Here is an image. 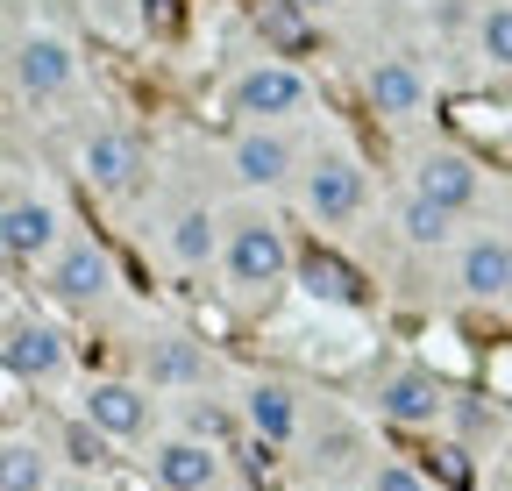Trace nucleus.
Returning a JSON list of instances; mask_svg holds the SVG:
<instances>
[{
  "mask_svg": "<svg viewBox=\"0 0 512 491\" xmlns=\"http://www.w3.org/2000/svg\"><path fill=\"white\" fill-rule=\"evenodd\" d=\"M413 193H427V200H441V207H470L477 200V164L463 157V150H427L420 157V171H413Z\"/></svg>",
  "mask_w": 512,
  "mask_h": 491,
  "instance_id": "15",
  "label": "nucleus"
},
{
  "mask_svg": "<svg viewBox=\"0 0 512 491\" xmlns=\"http://www.w3.org/2000/svg\"><path fill=\"white\" fill-rule=\"evenodd\" d=\"M143 15H157V22H164V15H171V0H143Z\"/></svg>",
  "mask_w": 512,
  "mask_h": 491,
  "instance_id": "28",
  "label": "nucleus"
},
{
  "mask_svg": "<svg viewBox=\"0 0 512 491\" xmlns=\"http://www.w3.org/2000/svg\"><path fill=\"white\" fill-rule=\"evenodd\" d=\"M363 193H370V178H363L356 157H313L306 186H299L306 214L328 221V228H335V221H356V214H363Z\"/></svg>",
  "mask_w": 512,
  "mask_h": 491,
  "instance_id": "2",
  "label": "nucleus"
},
{
  "mask_svg": "<svg viewBox=\"0 0 512 491\" xmlns=\"http://www.w3.org/2000/svg\"><path fill=\"white\" fill-rule=\"evenodd\" d=\"M0 363H8L15 378H57V371H64V335H57L50 321L22 314V321L0 328Z\"/></svg>",
  "mask_w": 512,
  "mask_h": 491,
  "instance_id": "8",
  "label": "nucleus"
},
{
  "mask_svg": "<svg viewBox=\"0 0 512 491\" xmlns=\"http://www.w3.org/2000/svg\"><path fill=\"white\" fill-rule=\"evenodd\" d=\"M107 442H114V435H100V427L79 413L72 427H64V463H79V470H100V463H107Z\"/></svg>",
  "mask_w": 512,
  "mask_h": 491,
  "instance_id": "23",
  "label": "nucleus"
},
{
  "mask_svg": "<svg viewBox=\"0 0 512 491\" xmlns=\"http://www.w3.org/2000/svg\"><path fill=\"white\" fill-rule=\"evenodd\" d=\"M228 107H235L242 121H285V114L306 107V79H299L292 65H249V72L228 86Z\"/></svg>",
  "mask_w": 512,
  "mask_h": 491,
  "instance_id": "4",
  "label": "nucleus"
},
{
  "mask_svg": "<svg viewBox=\"0 0 512 491\" xmlns=\"http://www.w3.org/2000/svg\"><path fill=\"white\" fill-rule=\"evenodd\" d=\"M242 420H249V435H256V442H271V449L299 435V406H292V392L271 385V378H256V385L242 392Z\"/></svg>",
  "mask_w": 512,
  "mask_h": 491,
  "instance_id": "16",
  "label": "nucleus"
},
{
  "mask_svg": "<svg viewBox=\"0 0 512 491\" xmlns=\"http://www.w3.org/2000/svg\"><path fill=\"white\" fill-rule=\"evenodd\" d=\"M150 385H207V349L192 335H157L150 342Z\"/></svg>",
  "mask_w": 512,
  "mask_h": 491,
  "instance_id": "19",
  "label": "nucleus"
},
{
  "mask_svg": "<svg viewBox=\"0 0 512 491\" xmlns=\"http://www.w3.org/2000/svg\"><path fill=\"white\" fill-rule=\"evenodd\" d=\"M306 15L313 8H299V0H271V8H264V36L285 43V50H299L306 43Z\"/></svg>",
  "mask_w": 512,
  "mask_h": 491,
  "instance_id": "24",
  "label": "nucleus"
},
{
  "mask_svg": "<svg viewBox=\"0 0 512 491\" xmlns=\"http://www.w3.org/2000/svg\"><path fill=\"white\" fill-rule=\"evenodd\" d=\"M370 107L392 114V121H413L427 107V79H420L413 57H377L370 65Z\"/></svg>",
  "mask_w": 512,
  "mask_h": 491,
  "instance_id": "13",
  "label": "nucleus"
},
{
  "mask_svg": "<svg viewBox=\"0 0 512 491\" xmlns=\"http://www.w3.org/2000/svg\"><path fill=\"white\" fill-rule=\"evenodd\" d=\"M441 477H448V484H470V463H463V449H441Z\"/></svg>",
  "mask_w": 512,
  "mask_h": 491,
  "instance_id": "27",
  "label": "nucleus"
},
{
  "mask_svg": "<svg viewBox=\"0 0 512 491\" xmlns=\"http://www.w3.org/2000/svg\"><path fill=\"white\" fill-rule=\"evenodd\" d=\"M0 491H50V456L36 442H0Z\"/></svg>",
  "mask_w": 512,
  "mask_h": 491,
  "instance_id": "21",
  "label": "nucleus"
},
{
  "mask_svg": "<svg viewBox=\"0 0 512 491\" xmlns=\"http://www.w3.org/2000/svg\"><path fill=\"white\" fill-rule=\"evenodd\" d=\"M72 79H79L72 43H57V36H22V43H15V86H22L29 100H57Z\"/></svg>",
  "mask_w": 512,
  "mask_h": 491,
  "instance_id": "7",
  "label": "nucleus"
},
{
  "mask_svg": "<svg viewBox=\"0 0 512 491\" xmlns=\"http://www.w3.org/2000/svg\"><path fill=\"white\" fill-rule=\"evenodd\" d=\"M456 285L470 299H505L512 292V242L505 235H477L470 250L456 257Z\"/></svg>",
  "mask_w": 512,
  "mask_h": 491,
  "instance_id": "14",
  "label": "nucleus"
},
{
  "mask_svg": "<svg viewBox=\"0 0 512 491\" xmlns=\"http://www.w3.org/2000/svg\"><path fill=\"white\" fill-rule=\"evenodd\" d=\"M164 242H171V257H178V264L200 271V264H214V257H221V242H228V235H221L214 207H185V214L171 221V235H164Z\"/></svg>",
  "mask_w": 512,
  "mask_h": 491,
  "instance_id": "18",
  "label": "nucleus"
},
{
  "mask_svg": "<svg viewBox=\"0 0 512 491\" xmlns=\"http://www.w3.org/2000/svg\"><path fill=\"white\" fill-rule=\"evenodd\" d=\"M377 413L399 427H434L448 413V392L434 385V371H392V378H377Z\"/></svg>",
  "mask_w": 512,
  "mask_h": 491,
  "instance_id": "11",
  "label": "nucleus"
},
{
  "mask_svg": "<svg viewBox=\"0 0 512 491\" xmlns=\"http://www.w3.org/2000/svg\"><path fill=\"white\" fill-rule=\"evenodd\" d=\"M64 221H57V207L50 200H8L0 207V250L8 257H22V264H36V257H57V235Z\"/></svg>",
  "mask_w": 512,
  "mask_h": 491,
  "instance_id": "10",
  "label": "nucleus"
},
{
  "mask_svg": "<svg viewBox=\"0 0 512 491\" xmlns=\"http://www.w3.org/2000/svg\"><path fill=\"white\" fill-rule=\"evenodd\" d=\"M477 50H484V65L512 72V0H498V8L477 15Z\"/></svg>",
  "mask_w": 512,
  "mask_h": 491,
  "instance_id": "22",
  "label": "nucleus"
},
{
  "mask_svg": "<svg viewBox=\"0 0 512 491\" xmlns=\"http://www.w3.org/2000/svg\"><path fill=\"white\" fill-rule=\"evenodd\" d=\"M299 8H335V0H299Z\"/></svg>",
  "mask_w": 512,
  "mask_h": 491,
  "instance_id": "30",
  "label": "nucleus"
},
{
  "mask_svg": "<svg viewBox=\"0 0 512 491\" xmlns=\"http://www.w3.org/2000/svg\"><path fill=\"white\" fill-rule=\"evenodd\" d=\"M228 164H235V178H242L249 193H271V186H285V178H292L299 150L271 129V121H249V129L235 136V150H228Z\"/></svg>",
  "mask_w": 512,
  "mask_h": 491,
  "instance_id": "6",
  "label": "nucleus"
},
{
  "mask_svg": "<svg viewBox=\"0 0 512 491\" xmlns=\"http://www.w3.org/2000/svg\"><path fill=\"white\" fill-rule=\"evenodd\" d=\"M192 435H200V442H228V435H235V413H221V406H192Z\"/></svg>",
  "mask_w": 512,
  "mask_h": 491,
  "instance_id": "26",
  "label": "nucleus"
},
{
  "mask_svg": "<svg viewBox=\"0 0 512 491\" xmlns=\"http://www.w3.org/2000/svg\"><path fill=\"white\" fill-rule=\"evenodd\" d=\"M221 264H228L235 299H271V292L299 271V257L285 250V228H278V221H264V214H249V221H235V228H228Z\"/></svg>",
  "mask_w": 512,
  "mask_h": 491,
  "instance_id": "1",
  "label": "nucleus"
},
{
  "mask_svg": "<svg viewBox=\"0 0 512 491\" xmlns=\"http://www.w3.org/2000/svg\"><path fill=\"white\" fill-rule=\"evenodd\" d=\"M370 491H427V477H420L413 463H377V477H370Z\"/></svg>",
  "mask_w": 512,
  "mask_h": 491,
  "instance_id": "25",
  "label": "nucleus"
},
{
  "mask_svg": "<svg viewBox=\"0 0 512 491\" xmlns=\"http://www.w3.org/2000/svg\"><path fill=\"white\" fill-rule=\"evenodd\" d=\"M86 420L114 442H136L150 427V392L128 385V378H100V385H86Z\"/></svg>",
  "mask_w": 512,
  "mask_h": 491,
  "instance_id": "9",
  "label": "nucleus"
},
{
  "mask_svg": "<svg viewBox=\"0 0 512 491\" xmlns=\"http://www.w3.org/2000/svg\"><path fill=\"white\" fill-rule=\"evenodd\" d=\"M107 285H114V257L100 250L93 235L57 242V257H50V292H57L64 306H93V299H107Z\"/></svg>",
  "mask_w": 512,
  "mask_h": 491,
  "instance_id": "3",
  "label": "nucleus"
},
{
  "mask_svg": "<svg viewBox=\"0 0 512 491\" xmlns=\"http://www.w3.org/2000/svg\"><path fill=\"white\" fill-rule=\"evenodd\" d=\"M79 171L93 193H136L143 186V143L121 136V129H93L79 143Z\"/></svg>",
  "mask_w": 512,
  "mask_h": 491,
  "instance_id": "5",
  "label": "nucleus"
},
{
  "mask_svg": "<svg viewBox=\"0 0 512 491\" xmlns=\"http://www.w3.org/2000/svg\"><path fill=\"white\" fill-rule=\"evenodd\" d=\"M299 285H306L320 306H363V278H356L342 257H328V250H306V257H299Z\"/></svg>",
  "mask_w": 512,
  "mask_h": 491,
  "instance_id": "17",
  "label": "nucleus"
},
{
  "mask_svg": "<svg viewBox=\"0 0 512 491\" xmlns=\"http://www.w3.org/2000/svg\"><path fill=\"white\" fill-rule=\"evenodd\" d=\"M57 491H100V484L93 477H72V484H57Z\"/></svg>",
  "mask_w": 512,
  "mask_h": 491,
  "instance_id": "29",
  "label": "nucleus"
},
{
  "mask_svg": "<svg viewBox=\"0 0 512 491\" xmlns=\"http://www.w3.org/2000/svg\"><path fill=\"white\" fill-rule=\"evenodd\" d=\"M150 470H157L164 491H207L221 477V449L200 442V435H171V442L150 449Z\"/></svg>",
  "mask_w": 512,
  "mask_h": 491,
  "instance_id": "12",
  "label": "nucleus"
},
{
  "mask_svg": "<svg viewBox=\"0 0 512 491\" xmlns=\"http://www.w3.org/2000/svg\"><path fill=\"white\" fill-rule=\"evenodd\" d=\"M399 228H406V242H413V250H441V242L456 235V207H441V200L413 193V200L399 207Z\"/></svg>",
  "mask_w": 512,
  "mask_h": 491,
  "instance_id": "20",
  "label": "nucleus"
}]
</instances>
